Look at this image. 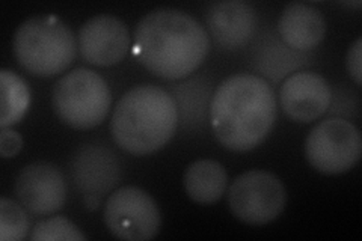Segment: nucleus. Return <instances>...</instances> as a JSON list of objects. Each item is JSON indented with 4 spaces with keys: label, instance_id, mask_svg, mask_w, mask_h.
<instances>
[{
    "label": "nucleus",
    "instance_id": "f257e3e1",
    "mask_svg": "<svg viewBox=\"0 0 362 241\" xmlns=\"http://www.w3.org/2000/svg\"><path fill=\"white\" fill-rule=\"evenodd\" d=\"M209 50L207 30L180 9L151 11L134 29L136 59L165 80H181L195 73Z\"/></svg>",
    "mask_w": 362,
    "mask_h": 241
},
{
    "label": "nucleus",
    "instance_id": "f03ea898",
    "mask_svg": "<svg viewBox=\"0 0 362 241\" xmlns=\"http://www.w3.org/2000/svg\"><path fill=\"white\" fill-rule=\"evenodd\" d=\"M276 97L263 77L235 74L214 90L210 124L214 137L234 153H247L270 134L276 121Z\"/></svg>",
    "mask_w": 362,
    "mask_h": 241
},
{
    "label": "nucleus",
    "instance_id": "7ed1b4c3",
    "mask_svg": "<svg viewBox=\"0 0 362 241\" xmlns=\"http://www.w3.org/2000/svg\"><path fill=\"white\" fill-rule=\"evenodd\" d=\"M177 129L174 97L154 85L136 86L124 94L110 121L113 141L133 155H148L162 149Z\"/></svg>",
    "mask_w": 362,
    "mask_h": 241
},
{
    "label": "nucleus",
    "instance_id": "20e7f679",
    "mask_svg": "<svg viewBox=\"0 0 362 241\" xmlns=\"http://www.w3.org/2000/svg\"><path fill=\"white\" fill-rule=\"evenodd\" d=\"M13 47L20 66L37 77H53L68 70L78 49L70 26L56 16H37L23 21Z\"/></svg>",
    "mask_w": 362,
    "mask_h": 241
},
{
    "label": "nucleus",
    "instance_id": "39448f33",
    "mask_svg": "<svg viewBox=\"0 0 362 241\" xmlns=\"http://www.w3.org/2000/svg\"><path fill=\"white\" fill-rule=\"evenodd\" d=\"M110 102V89L105 78L86 68L65 74L52 94L56 117L74 130L95 129L106 119Z\"/></svg>",
    "mask_w": 362,
    "mask_h": 241
},
{
    "label": "nucleus",
    "instance_id": "423d86ee",
    "mask_svg": "<svg viewBox=\"0 0 362 241\" xmlns=\"http://www.w3.org/2000/svg\"><path fill=\"white\" fill-rule=\"evenodd\" d=\"M362 137L356 125L346 118H327L317 124L305 141V157L320 174L339 175L361 160Z\"/></svg>",
    "mask_w": 362,
    "mask_h": 241
},
{
    "label": "nucleus",
    "instance_id": "0eeeda50",
    "mask_svg": "<svg viewBox=\"0 0 362 241\" xmlns=\"http://www.w3.org/2000/svg\"><path fill=\"white\" fill-rule=\"evenodd\" d=\"M287 192L282 181L266 170H249L237 177L228 190V205L235 219L247 225H266L284 211Z\"/></svg>",
    "mask_w": 362,
    "mask_h": 241
},
{
    "label": "nucleus",
    "instance_id": "6e6552de",
    "mask_svg": "<svg viewBox=\"0 0 362 241\" xmlns=\"http://www.w3.org/2000/svg\"><path fill=\"white\" fill-rule=\"evenodd\" d=\"M105 223L117 238L146 241L160 231L162 214L148 193L127 186L109 196L105 206Z\"/></svg>",
    "mask_w": 362,
    "mask_h": 241
},
{
    "label": "nucleus",
    "instance_id": "1a4fd4ad",
    "mask_svg": "<svg viewBox=\"0 0 362 241\" xmlns=\"http://www.w3.org/2000/svg\"><path fill=\"white\" fill-rule=\"evenodd\" d=\"M77 47L90 65H115L130 49L129 28L122 20L109 14L93 17L78 30Z\"/></svg>",
    "mask_w": 362,
    "mask_h": 241
},
{
    "label": "nucleus",
    "instance_id": "9d476101",
    "mask_svg": "<svg viewBox=\"0 0 362 241\" xmlns=\"http://www.w3.org/2000/svg\"><path fill=\"white\" fill-rule=\"evenodd\" d=\"M16 196L28 213L50 216L59 211L66 199L62 172L52 163H32L21 169L16 181Z\"/></svg>",
    "mask_w": 362,
    "mask_h": 241
},
{
    "label": "nucleus",
    "instance_id": "9b49d317",
    "mask_svg": "<svg viewBox=\"0 0 362 241\" xmlns=\"http://www.w3.org/2000/svg\"><path fill=\"white\" fill-rule=\"evenodd\" d=\"M332 90L320 74L299 71L286 78L279 89L281 109L291 121L310 124L329 110Z\"/></svg>",
    "mask_w": 362,
    "mask_h": 241
},
{
    "label": "nucleus",
    "instance_id": "f8f14e48",
    "mask_svg": "<svg viewBox=\"0 0 362 241\" xmlns=\"http://www.w3.org/2000/svg\"><path fill=\"white\" fill-rule=\"evenodd\" d=\"M71 177L83 199H101L118 184L121 165L109 148L86 145L78 149L71 160Z\"/></svg>",
    "mask_w": 362,
    "mask_h": 241
},
{
    "label": "nucleus",
    "instance_id": "ddd939ff",
    "mask_svg": "<svg viewBox=\"0 0 362 241\" xmlns=\"http://www.w3.org/2000/svg\"><path fill=\"white\" fill-rule=\"evenodd\" d=\"M207 33L225 50L242 49L252 40L258 25L255 9L243 0L211 4L206 14Z\"/></svg>",
    "mask_w": 362,
    "mask_h": 241
},
{
    "label": "nucleus",
    "instance_id": "4468645a",
    "mask_svg": "<svg viewBox=\"0 0 362 241\" xmlns=\"http://www.w3.org/2000/svg\"><path fill=\"white\" fill-rule=\"evenodd\" d=\"M279 37L294 52H310L326 35V20L319 8L293 2L282 11L278 21Z\"/></svg>",
    "mask_w": 362,
    "mask_h": 241
},
{
    "label": "nucleus",
    "instance_id": "2eb2a0df",
    "mask_svg": "<svg viewBox=\"0 0 362 241\" xmlns=\"http://www.w3.org/2000/svg\"><path fill=\"white\" fill-rule=\"evenodd\" d=\"M213 88L202 77L189 78L173 89V97L178 109V124H183L185 130L198 131L207 122L210 114V102Z\"/></svg>",
    "mask_w": 362,
    "mask_h": 241
},
{
    "label": "nucleus",
    "instance_id": "dca6fc26",
    "mask_svg": "<svg viewBox=\"0 0 362 241\" xmlns=\"http://www.w3.org/2000/svg\"><path fill=\"white\" fill-rule=\"evenodd\" d=\"M183 184L192 201L209 205L223 196L228 187V174L216 160H198L186 169Z\"/></svg>",
    "mask_w": 362,
    "mask_h": 241
},
{
    "label": "nucleus",
    "instance_id": "f3484780",
    "mask_svg": "<svg viewBox=\"0 0 362 241\" xmlns=\"http://www.w3.org/2000/svg\"><path fill=\"white\" fill-rule=\"evenodd\" d=\"M0 89H2V113H0V127L9 129L20 122L30 106V90L26 80L17 73L0 71Z\"/></svg>",
    "mask_w": 362,
    "mask_h": 241
},
{
    "label": "nucleus",
    "instance_id": "a211bd4d",
    "mask_svg": "<svg viewBox=\"0 0 362 241\" xmlns=\"http://www.w3.org/2000/svg\"><path fill=\"white\" fill-rule=\"evenodd\" d=\"M290 59H302V57L291 53L290 47H287L284 42H276L274 40L270 47L269 45H264L262 54L258 57L259 71H262V74L270 77L272 82H279L288 71L302 65Z\"/></svg>",
    "mask_w": 362,
    "mask_h": 241
},
{
    "label": "nucleus",
    "instance_id": "6ab92c4d",
    "mask_svg": "<svg viewBox=\"0 0 362 241\" xmlns=\"http://www.w3.org/2000/svg\"><path fill=\"white\" fill-rule=\"evenodd\" d=\"M30 231V222L21 204L13 199H0V240L20 241Z\"/></svg>",
    "mask_w": 362,
    "mask_h": 241
},
{
    "label": "nucleus",
    "instance_id": "aec40b11",
    "mask_svg": "<svg viewBox=\"0 0 362 241\" xmlns=\"http://www.w3.org/2000/svg\"><path fill=\"white\" fill-rule=\"evenodd\" d=\"M30 241H83L88 237L65 216H54L38 222L29 235Z\"/></svg>",
    "mask_w": 362,
    "mask_h": 241
},
{
    "label": "nucleus",
    "instance_id": "412c9836",
    "mask_svg": "<svg viewBox=\"0 0 362 241\" xmlns=\"http://www.w3.org/2000/svg\"><path fill=\"white\" fill-rule=\"evenodd\" d=\"M347 71L352 77L354 82L361 86L362 85V38H358L347 52Z\"/></svg>",
    "mask_w": 362,
    "mask_h": 241
},
{
    "label": "nucleus",
    "instance_id": "4be33fe9",
    "mask_svg": "<svg viewBox=\"0 0 362 241\" xmlns=\"http://www.w3.org/2000/svg\"><path fill=\"white\" fill-rule=\"evenodd\" d=\"M23 148V137L13 129H2L0 131V155L4 158H14Z\"/></svg>",
    "mask_w": 362,
    "mask_h": 241
},
{
    "label": "nucleus",
    "instance_id": "5701e85b",
    "mask_svg": "<svg viewBox=\"0 0 362 241\" xmlns=\"http://www.w3.org/2000/svg\"><path fill=\"white\" fill-rule=\"evenodd\" d=\"M344 6H349V8H361V2H346V4H343Z\"/></svg>",
    "mask_w": 362,
    "mask_h": 241
}]
</instances>
